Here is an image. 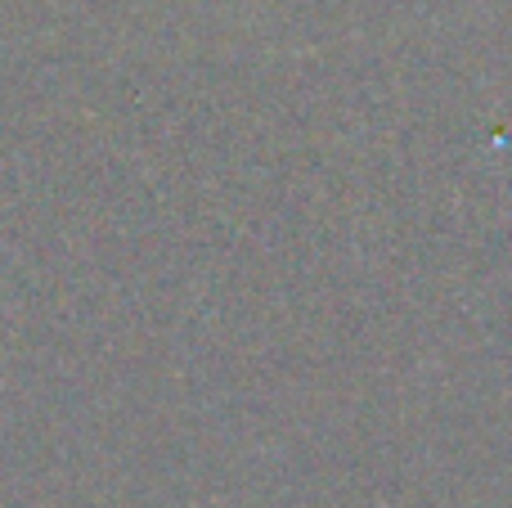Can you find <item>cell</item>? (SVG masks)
Here are the masks:
<instances>
[]
</instances>
